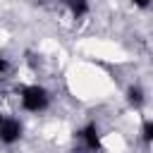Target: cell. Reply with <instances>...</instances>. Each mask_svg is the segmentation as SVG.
<instances>
[{
    "instance_id": "6da1fadb",
    "label": "cell",
    "mask_w": 153,
    "mask_h": 153,
    "mask_svg": "<svg viewBox=\"0 0 153 153\" xmlns=\"http://www.w3.org/2000/svg\"><path fill=\"white\" fill-rule=\"evenodd\" d=\"M22 105L29 110V112H38L48 105V93L45 88L41 86H26L22 88Z\"/></svg>"
},
{
    "instance_id": "7a4b0ae2",
    "label": "cell",
    "mask_w": 153,
    "mask_h": 153,
    "mask_svg": "<svg viewBox=\"0 0 153 153\" xmlns=\"http://www.w3.org/2000/svg\"><path fill=\"white\" fill-rule=\"evenodd\" d=\"M22 136V124L17 120H0V141L2 143H14Z\"/></svg>"
},
{
    "instance_id": "3957f363",
    "label": "cell",
    "mask_w": 153,
    "mask_h": 153,
    "mask_svg": "<svg viewBox=\"0 0 153 153\" xmlns=\"http://www.w3.org/2000/svg\"><path fill=\"white\" fill-rule=\"evenodd\" d=\"M81 139H84L86 148H91V151H98V148H100V134H98V127H96V124H88V127L81 131Z\"/></svg>"
},
{
    "instance_id": "277c9868",
    "label": "cell",
    "mask_w": 153,
    "mask_h": 153,
    "mask_svg": "<svg viewBox=\"0 0 153 153\" xmlns=\"http://www.w3.org/2000/svg\"><path fill=\"white\" fill-rule=\"evenodd\" d=\"M127 100H129L131 105H136V108H139V105L143 103V91H141L139 86H131V88L127 91Z\"/></svg>"
},
{
    "instance_id": "5b68a950",
    "label": "cell",
    "mask_w": 153,
    "mask_h": 153,
    "mask_svg": "<svg viewBox=\"0 0 153 153\" xmlns=\"http://www.w3.org/2000/svg\"><path fill=\"white\" fill-rule=\"evenodd\" d=\"M67 2H69V7H72L74 17H81V14L86 12V0H67Z\"/></svg>"
},
{
    "instance_id": "8992f818",
    "label": "cell",
    "mask_w": 153,
    "mask_h": 153,
    "mask_svg": "<svg viewBox=\"0 0 153 153\" xmlns=\"http://www.w3.org/2000/svg\"><path fill=\"white\" fill-rule=\"evenodd\" d=\"M143 139L146 141H153V122H146L143 124Z\"/></svg>"
},
{
    "instance_id": "52a82bcc",
    "label": "cell",
    "mask_w": 153,
    "mask_h": 153,
    "mask_svg": "<svg viewBox=\"0 0 153 153\" xmlns=\"http://www.w3.org/2000/svg\"><path fill=\"white\" fill-rule=\"evenodd\" d=\"M5 72H7V60H5V57H0V76H2Z\"/></svg>"
},
{
    "instance_id": "ba28073f",
    "label": "cell",
    "mask_w": 153,
    "mask_h": 153,
    "mask_svg": "<svg viewBox=\"0 0 153 153\" xmlns=\"http://www.w3.org/2000/svg\"><path fill=\"white\" fill-rule=\"evenodd\" d=\"M131 2H134V5H139V7H146L151 0H131Z\"/></svg>"
}]
</instances>
